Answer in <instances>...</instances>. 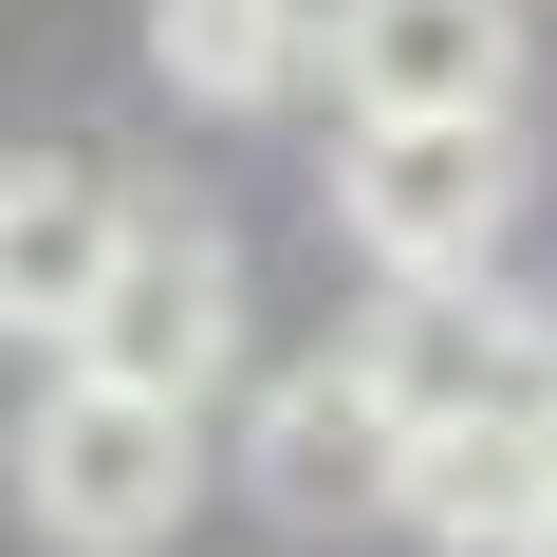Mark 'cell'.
I'll return each instance as SVG.
<instances>
[{
    "instance_id": "obj_1",
    "label": "cell",
    "mask_w": 557,
    "mask_h": 557,
    "mask_svg": "<svg viewBox=\"0 0 557 557\" xmlns=\"http://www.w3.org/2000/svg\"><path fill=\"white\" fill-rule=\"evenodd\" d=\"M335 223L372 278H483L520 223V131L502 112H354L335 131Z\"/></svg>"
},
{
    "instance_id": "obj_2",
    "label": "cell",
    "mask_w": 557,
    "mask_h": 557,
    "mask_svg": "<svg viewBox=\"0 0 557 557\" xmlns=\"http://www.w3.org/2000/svg\"><path fill=\"white\" fill-rule=\"evenodd\" d=\"M409 446L428 428L372 391V354H298L242 428V483H260L278 539H354V520H409Z\"/></svg>"
},
{
    "instance_id": "obj_3",
    "label": "cell",
    "mask_w": 557,
    "mask_h": 557,
    "mask_svg": "<svg viewBox=\"0 0 557 557\" xmlns=\"http://www.w3.org/2000/svg\"><path fill=\"white\" fill-rule=\"evenodd\" d=\"M20 502H38V539H75V557H149V539L186 520V409L57 372L38 428H20Z\"/></svg>"
},
{
    "instance_id": "obj_4",
    "label": "cell",
    "mask_w": 557,
    "mask_h": 557,
    "mask_svg": "<svg viewBox=\"0 0 557 557\" xmlns=\"http://www.w3.org/2000/svg\"><path fill=\"white\" fill-rule=\"evenodd\" d=\"M223 354H242V260H223V223L131 205V260H112V298H94L75 372H94V391H149V409H205Z\"/></svg>"
},
{
    "instance_id": "obj_5",
    "label": "cell",
    "mask_w": 557,
    "mask_h": 557,
    "mask_svg": "<svg viewBox=\"0 0 557 557\" xmlns=\"http://www.w3.org/2000/svg\"><path fill=\"white\" fill-rule=\"evenodd\" d=\"M372 391L409 428H483V409H557V335H520L483 278H391V317L354 335Z\"/></svg>"
},
{
    "instance_id": "obj_6",
    "label": "cell",
    "mask_w": 557,
    "mask_h": 557,
    "mask_svg": "<svg viewBox=\"0 0 557 557\" xmlns=\"http://www.w3.org/2000/svg\"><path fill=\"white\" fill-rule=\"evenodd\" d=\"M335 112H520V0H354Z\"/></svg>"
},
{
    "instance_id": "obj_7",
    "label": "cell",
    "mask_w": 557,
    "mask_h": 557,
    "mask_svg": "<svg viewBox=\"0 0 557 557\" xmlns=\"http://www.w3.org/2000/svg\"><path fill=\"white\" fill-rule=\"evenodd\" d=\"M112 260H131V205H112L75 149H20V186H0V317L75 354L94 298H112Z\"/></svg>"
},
{
    "instance_id": "obj_8",
    "label": "cell",
    "mask_w": 557,
    "mask_h": 557,
    "mask_svg": "<svg viewBox=\"0 0 557 557\" xmlns=\"http://www.w3.org/2000/svg\"><path fill=\"white\" fill-rule=\"evenodd\" d=\"M539 520H557V409H483V428H428L409 446V539L520 557Z\"/></svg>"
},
{
    "instance_id": "obj_9",
    "label": "cell",
    "mask_w": 557,
    "mask_h": 557,
    "mask_svg": "<svg viewBox=\"0 0 557 557\" xmlns=\"http://www.w3.org/2000/svg\"><path fill=\"white\" fill-rule=\"evenodd\" d=\"M298 57H317L298 0H149V75H168V94H205V112H260Z\"/></svg>"
},
{
    "instance_id": "obj_10",
    "label": "cell",
    "mask_w": 557,
    "mask_h": 557,
    "mask_svg": "<svg viewBox=\"0 0 557 557\" xmlns=\"http://www.w3.org/2000/svg\"><path fill=\"white\" fill-rule=\"evenodd\" d=\"M520 557H557V520H539V539H520Z\"/></svg>"
}]
</instances>
